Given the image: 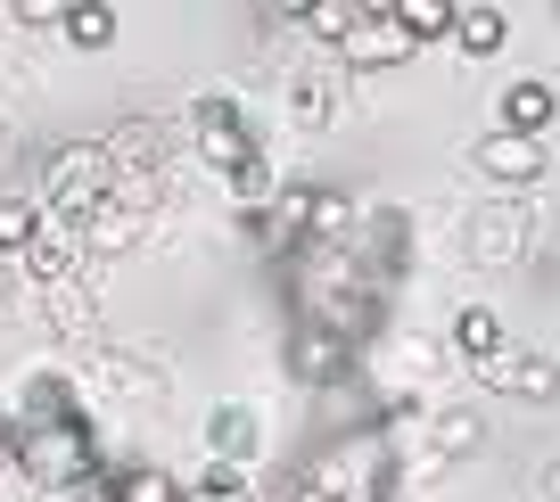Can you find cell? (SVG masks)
Instances as JSON below:
<instances>
[{"label":"cell","mask_w":560,"mask_h":502,"mask_svg":"<svg viewBox=\"0 0 560 502\" xmlns=\"http://www.w3.org/2000/svg\"><path fill=\"white\" fill-rule=\"evenodd\" d=\"M396 25L412 42H438V34H454V0H396Z\"/></svg>","instance_id":"25"},{"label":"cell","mask_w":560,"mask_h":502,"mask_svg":"<svg viewBox=\"0 0 560 502\" xmlns=\"http://www.w3.org/2000/svg\"><path fill=\"white\" fill-rule=\"evenodd\" d=\"M552 116H560V91H552V83H536V74H520V83L494 100V132H520V140H536Z\"/></svg>","instance_id":"14"},{"label":"cell","mask_w":560,"mask_h":502,"mask_svg":"<svg viewBox=\"0 0 560 502\" xmlns=\"http://www.w3.org/2000/svg\"><path fill=\"white\" fill-rule=\"evenodd\" d=\"M470 380L487 396H511V404H552L560 396V363L536 354V347H494L487 363H470Z\"/></svg>","instance_id":"5"},{"label":"cell","mask_w":560,"mask_h":502,"mask_svg":"<svg viewBox=\"0 0 560 502\" xmlns=\"http://www.w3.org/2000/svg\"><path fill=\"white\" fill-rule=\"evenodd\" d=\"M9 25H67V0H9Z\"/></svg>","instance_id":"30"},{"label":"cell","mask_w":560,"mask_h":502,"mask_svg":"<svg viewBox=\"0 0 560 502\" xmlns=\"http://www.w3.org/2000/svg\"><path fill=\"white\" fill-rule=\"evenodd\" d=\"M100 149H107V174H116V182H165V124L158 116L116 124Z\"/></svg>","instance_id":"9"},{"label":"cell","mask_w":560,"mask_h":502,"mask_svg":"<svg viewBox=\"0 0 560 502\" xmlns=\"http://www.w3.org/2000/svg\"><path fill=\"white\" fill-rule=\"evenodd\" d=\"M347 256H354V272H363L371 289L404 280V264H412V214H404V207L363 214V223H354V240H347Z\"/></svg>","instance_id":"4"},{"label":"cell","mask_w":560,"mask_h":502,"mask_svg":"<svg viewBox=\"0 0 560 502\" xmlns=\"http://www.w3.org/2000/svg\"><path fill=\"white\" fill-rule=\"evenodd\" d=\"M544 494H552V502H560V462H552V469H544Z\"/></svg>","instance_id":"34"},{"label":"cell","mask_w":560,"mask_h":502,"mask_svg":"<svg viewBox=\"0 0 560 502\" xmlns=\"http://www.w3.org/2000/svg\"><path fill=\"white\" fill-rule=\"evenodd\" d=\"M527 256V207H487V214H470V264L478 272H511V264Z\"/></svg>","instance_id":"12"},{"label":"cell","mask_w":560,"mask_h":502,"mask_svg":"<svg viewBox=\"0 0 560 502\" xmlns=\"http://www.w3.org/2000/svg\"><path fill=\"white\" fill-rule=\"evenodd\" d=\"M74 231H83V256H132V247H140V214L116 207V198H100Z\"/></svg>","instance_id":"15"},{"label":"cell","mask_w":560,"mask_h":502,"mask_svg":"<svg viewBox=\"0 0 560 502\" xmlns=\"http://www.w3.org/2000/svg\"><path fill=\"white\" fill-rule=\"evenodd\" d=\"M354 223H363V207H354L347 190H322V182H314V240H305V247H347Z\"/></svg>","instance_id":"20"},{"label":"cell","mask_w":560,"mask_h":502,"mask_svg":"<svg viewBox=\"0 0 560 502\" xmlns=\"http://www.w3.org/2000/svg\"><path fill=\"white\" fill-rule=\"evenodd\" d=\"M420 42L396 25V9H354V34L338 42V58H347L354 74H387V67H404Z\"/></svg>","instance_id":"7"},{"label":"cell","mask_w":560,"mask_h":502,"mask_svg":"<svg viewBox=\"0 0 560 502\" xmlns=\"http://www.w3.org/2000/svg\"><path fill=\"white\" fill-rule=\"evenodd\" d=\"M116 502H182V486L165 478L158 462H132V469L116 478Z\"/></svg>","instance_id":"26"},{"label":"cell","mask_w":560,"mask_h":502,"mask_svg":"<svg viewBox=\"0 0 560 502\" xmlns=\"http://www.w3.org/2000/svg\"><path fill=\"white\" fill-rule=\"evenodd\" d=\"M116 478H124V469L91 462V469H83V478H74V486H67V494H58V502H116Z\"/></svg>","instance_id":"29"},{"label":"cell","mask_w":560,"mask_h":502,"mask_svg":"<svg viewBox=\"0 0 560 502\" xmlns=\"http://www.w3.org/2000/svg\"><path fill=\"white\" fill-rule=\"evenodd\" d=\"M42 231V207L34 198H0V256H25V240Z\"/></svg>","instance_id":"28"},{"label":"cell","mask_w":560,"mask_h":502,"mask_svg":"<svg viewBox=\"0 0 560 502\" xmlns=\"http://www.w3.org/2000/svg\"><path fill=\"white\" fill-rule=\"evenodd\" d=\"M429 453H438V462H470V453H487V420L462 412V404L438 412V420H429Z\"/></svg>","instance_id":"17"},{"label":"cell","mask_w":560,"mask_h":502,"mask_svg":"<svg viewBox=\"0 0 560 502\" xmlns=\"http://www.w3.org/2000/svg\"><path fill=\"white\" fill-rule=\"evenodd\" d=\"M387 494H396V445L380 429L330 436L298 478V502H387Z\"/></svg>","instance_id":"1"},{"label":"cell","mask_w":560,"mask_h":502,"mask_svg":"<svg viewBox=\"0 0 560 502\" xmlns=\"http://www.w3.org/2000/svg\"><path fill=\"white\" fill-rule=\"evenodd\" d=\"M58 420H74V380L67 371H25L18 420H9V429H58Z\"/></svg>","instance_id":"13"},{"label":"cell","mask_w":560,"mask_h":502,"mask_svg":"<svg viewBox=\"0 0 560 502\" xmlns=\"http://www.w3.org/2000/svg\"><path fill=\"white\" fill-rule=\"evenodd\" d=\"M42 313H50L58 338H91V347H100V305H91L74 280H67V289H50V305H42Z\"/></svg>","instance_id":"22"},{"label":"cell","mask_w":560,"mask_h":502,"mask_svg":"<svg viewBox=\"0 0 560 502\" xmlns=\"http://www.w3.org/2000/svg\"><path fill=\"white\" fill-rule=\"evenodd\" d=\"M256 412L247 404H214L207 412V445H214V462H231V469H247V453H256Z\"/></svg>","instance_id":"16"},{"label":"cell","mask_w":560,"mask_h":502,"mask_svg":"<svg viewBox=\"0 0 560 502\" xmlns=\"http://www.w3.org/2000/svg\"><path fill=\"white\" fill-rule=\"evenodd\" d=\"M454 42H462V58H494L511 42V25H503V9H454Z\"/></svg>","instance_id":"21"},{"label":"cell","mask_w":560,"mask_h":502,"mask_svg":"<svg viewBox=\"0 0 560 502\" xmlns=\"http://www.w3.org/2000/svg\"><path fill=\"white\" fill-rule=\"evenodd\" d=\"M470 165L494 182V190H536V182H544V140L487 132V140H470Z\"/></svg>","instance_id":"10"},{"label":"cell","mask_w":560,"mask_h":502,"mask_svg":"<svg viewBox=\"0 0 560 502\" xmlns=\"http://www.w3.org/2000/svg\"><path fill=\"white\" fill-rule=\"evenodd\" d=\"M289 100H298V107H289V116H298L305 132H322V124L338 116V83H330V74H322V67H305L298 83H289Z\"/></svg>","instance_id":"23"},{"label":"cell","mask_w":560,"mask_h":502,"mask_svg":"<svg viewBox=\"0 0 560 502\" xmlns=\"http://www.w3.org/2000/svg\"><path fill=\"white\" fill-rule=\"evenodd\" d=\"M107 149L100 140H67V149H50V207L42 214H58V223H83L91 207L107 198Z\"/></svg>","instance_id":"3"},{"label":"cell","mask_w":560,"mask_h":502,"mask_svg":"<svg viewBox=\"0 0 560 502\" xmlns=\"http://www.w3.org/2000/svg\"><path fill=\"white\" fill-rule=\"evenodd\" d=\"M0 25H9V17H0Z\"/></svg>","instance_id":"35"},{"label":"cell","mask_w":560,"mask_h":502,"mask_svg":"<svg viewBox=\"0 0 560 502\" xmlns=\"http://www.w3.org/2000/svg\"><path fill=\"white\" fill-rule=\"evenodd\" d=\"M247 240L264 247V256H298L305 240H314V182H289V190H272V207L256 214V223H247Z\"/></svg>","instance_id":"8"},{"label":"cell","mask_w":560,"mask_h":502,"mask_svg":"<svg viewBox=\"0 0 560 502\" xmlns=\"http://www.w3.org/2000/svg\"><path fill=\"white\" fill-rule=\"evenodd\" d=\"M67 42L74 50H107V42H116V9H107V0H74L67 9Z\"/></svg>","instance_id":"24"},{"label":"cell","mask_w":560,"mask_h":502,"mask_svg":"<svg viewBox=\"0 0 560 502\" xmlns=\"http://www.w3.org/2000/svg\"><path fill=\"white\" fill-rule=\"evenodd\" d=\"M9 280H18V256H0V296H9Z\"/></svg>","instance_id":"32"},{"label":"cell","mask_w":560,"mask_h":502,"mask_svg":"<svg viewBox=\"0 0 560 502\" xmlns=\"http://www.w3.org/2000/svg\"><path fill=\"white\" fill-rule=\"evenodd\" d=\"M0 469H18V436L9 429H0Z\"/></svg>","instance_id":"31"},{"label":"cell","mask_w":560,"mask_h":502,"mask_svg":"<svg viewBox=\"0 0 560 502\" xmlns=\"http://www.w3.org/2000/svg\"><path fill=\"white\" fill-rule=\"evenodd\" d=\"M0 429H9V420H0ZM9 436H18V469H25L34 494H67V486L100 462V436H91L83 412L58 420V429H9Z\"/></svg>","instance_id":"2"},{"label":"cell","mask_w":560,"mask_h":502,"mask_svg":"<svg viewBox=\"0 0 560 502\" xmlns=\"http://www.w3.org/2000/svg\"><path fill=\"white\" fill-rule=\"evenodd\" d=\"M280 363H289V380H298V387H338V380L354 371V347H347V338H330L322 322H305V313H298V329H289Z\"/></svg>","instance_id":"6"},{"label":"cell","mask_w":560,"mask_h":502,"mask_svg":"<svg viewBox=\"0 0 560 502\" xmlns=\"http://www.w3.org/2000/svg\"><path fill=\"white\" fill-rule=\"evenodd\" d=\"M445 347H454L462 363H487V354L503 347V322H494L487 305H462V313H454V329H445Z\"/></svg>","instance_id":"19"},{"label":"cell","mask_w":560,"mask_h":502,"mask_svg":"<svg viewBox=\"0 0 560 502\" xmlns=\"http://www.w3.org/2000/svg\"><path fill=\"white\" fill-rule=\"evenodd\" d=\"M182 502H223V494H207V486H182Z\"/></svg>","instance_id":"33"},{"label":"cell","mask_w":560,"mask_h":502,"mask_svg":"<svg viewBox=\"0 0 560 502\" xmlns=\"http://www.w3.org/2000/svg\"><path fill=\"white\" fill-rule=\"evenodd\" d=\"M74 264H83V231H74V223H58V214H42V231L25 240L18 272L34 280V289H67V280H74Z\"/></svg>","instance_id":"11"},{"label":"cell","mask_w":560,"mask_h":502,"mask_svg":"<svg viewBox=\"0 0 560 502\" xmlns=\"http://www.w3.org/2000/svg\"><path fill=\"white\" fill-rule=\"evenodd\" d=\"M91 363H100V380L116 387V396H140V404H158V396H165V380L140 363V354H124V347H100Z\"/></svg>","instance_id":"18"},{"label":"cell","mask_w":560,"mask_h":502,"mask_svg":"<svg viewBox=\"0 0 560 502\" xmlns=\"http://www.w3.org/2000/svg\"><path fill=\"white\" fill-rule=\"evenodd\" d=\"M305 34H314V42H330V50H338V42H347L354 34V0H305Z\"/></svg>","instance_id":"27"}]
</instances>
